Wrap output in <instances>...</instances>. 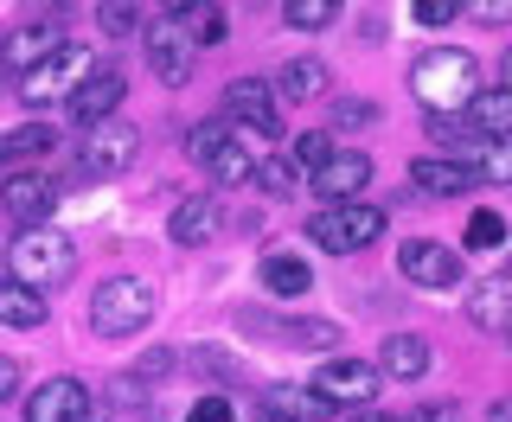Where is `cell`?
Listing matches in <instances>:
<instances>
[{
    "mask_svg": "<svg viewBox=\"0 0 512 422\" xmlns=\"http://www.w3.org/2000/svg\"><path fill=\"white\" fill-rule=\"evenodd\" d=\"M410 90L429 116H461L480 96V58L455 52V45H436V52H423L410 64Z\"/></svg>",
    "mask_w": 512,
    "mask_h": 422,
    "instance_id": "cell-1",
    "label": "cell"
},
{
    "mask_svg": "<svg viewBox=\"0 0 512 422\" xmlns=\"http://www.w3.org/2000/svg\"><path fill=\"white\" fill-rule=\"evenodd\" d=\"M7 269H13V282H20V288H32V295L52 301V288H64L77 275V243L64 237L58 224L20 231V237H13V250H7Z\"/></svg>",
    "mask_w": 512,
    "mask_h": 422,
    "instance_id": "cell-2",
    "label": "cell"
},
{
    "mask_svg": "<svg viewBox=\"0 0 512 422\" xmlns=\"http://www.w3.org/2000/svg\"><path fill=\"white\" fill-rule=\"evenodd\" d=\"M154 307H160V288L148 275H109V282L90 295V327L103 339H128V333H141L154 320Z\"/></svg>",
    "mask_w": 512,
    "mask_h": 422,
    "instance_id": "cell-3",
    "label": "cell"
},
{
    "mask_svg": "<svg viewBox=\"0 0 512 422\" xmlns=\"http://www.w3.org/2000/svg\"><path fill=\"white\" fill-rule=\"evenodd\" d=\"M308 237H314L327 256H359V250H372V243L384 237V211L365 205V199H352V205H320L314 218H308Z\"/></svg>",
    "mask_w": 512,
    "mask_h": 422,
    "instance_id": "cell-4",
    "label": "cell"
},
{
    "mask_svg": "<svg viewBox=\"0 0 512 422\" xmlns=\"http://www.w3.org/2000/svg\"><path fill=\"white\" fill-rule=\"evenodd\" d=\"M90 77H96V58L84 52V45H64L58 58H45L39 71L20 77V103H26V109H45V103H58V96L71 103V96L84 90Z\"/></svg>",
    "mask_w": 512,
    "mask_h": 422,
    "instance_id": "cell-5",
    "label": "cell"
},
{
    "mask_svg": "<svg viewBox=\"0 0 512 422\" xmlns=\"http://www.w3.org/2000/svg\"><path fill=\"white\" fill-rule=\"evenodd\" d=\"M141 160V128L109 116L103 128H90L84 135V154H77V167L90 173V180H116V173H128Z\"/></svg>",
    "mask_w": 512,
    "mask_h": 422,
    "instance_id": "cell-6",
    "label": "cell"
},
{
    "mask_svg": "<svg viewBox=\"0 0 512 422\" xmlns=\"http://www.w3.org/2000/svg\"><path fill=\"white\" fill-rule=\"evenodd\" d=\"M397 269H404L410 288H429V295H448V288H461V250H448V243H429V237H404V243H397Z\"/></svg>",
    "mask_w": 512,
    "mask_h": 422,
    "instance_id": "cell-7",
    "label": "cell"
},
{
    "mask_svg": "<svg viewBox=\"0 0 512 422\" xmlns=\"http://www.w3.org/2000/svg\"><path fill=\"white\" fill-rule=\"evenodd\" d=\"M224 116L244 128V135H256V141L282 135V109H276V96H269L263 77H231V84H224Z\"/></svg>",
    "mask_w": 512,
    "mask_h": 422,
    "instance_id": "cell-8",
    "label": "cell"
},
{
    "mask_svg": "<svg viewBox=\"0 0 512 422\" xmlns=\"http://www.w3.org/2000/svg\"><path fill=\"white\" fill-rule=\"evenodd\" d=\"M308 186H314L327 205H352L365 186H372V154H359V148H333V154L308 173Z\"/></svg>",
    "mask_w": 512,
    "mask_h": 422,
    "instance_id": "cell-9",
    "label": "cell"
},
{
    "mask_svg": "<svg viewBox=\"0 0 512 422\" xmlns=\"http://www.w3.org/2000/svg\"><path fill=\"white\" fill-rule=\"evenodd\" d=\"M148 64H154V84L180 90V84H192V71H199V45H192L186 26L160 20V26L148 32Z\"/></svg>",
    "mask_w": 512,
    "mask_h": 422,
    "instance_id": "cell-10",
    "label": "cell"
},
{
    "mask_svg": "<svg viewBox=\"0 0 512 422\" xmlns=\"http://www.w3.org/2000/svg\"><path fill=\"white\" fill-rule=\"evenodd\" d=\"M52 205H58V186L45 180V173H7V180H0V211H7L20 231H39V224L52 218Z\"/></svg>",
    "mask_w": 512,
    "mask_h": 422,
    "instance_id": "cell-11",
    "label": "cell"
},
{
    "mask_svg": "<svg viewBox=\"0 0 512 422\" xmlns=\"http://www.w3.org/2000/svg\"><path fill=\"white\" fill-rule=\"evenodd\" d=\"M314 391L327 397V403L372 410V397H378V365H365V359H327V365L314 371Z\"/></svg>",
    "mask_w": 512,
    "mask_h": 422,
    "instance_id": "cell-12",
    "label": "cell"
},
{
    "mask_svg": "<svg viewBox=\"0 0 512 422\" xmlns=\"http://www.w3.org/2000/svg\"><path fill=\"white\" fill-rule=\"evenodd\" d=\"M26 422H90V384L84 378H45L26 397Z\"/></svg>",
    "mask_w": 512,
    "mask_h": 422,
    "instance_id": "cell-13",
    "label": "cell"
},
{
    "mask_svg": "<svg viewBox=\"0 0 512 422\" xmlns=\"http://www.w3.org/2000/svg\"><path fill=\"white\" fill-rule=\"evenodd\" d=\"M256 403H263L269 422H320V416L333 410V403L320 397L314 384H263V391H256Z\"/></svg>",
    "mask_w": 512,
    "mask_h": 422,
    "instance_id": "cell-14",
    "label": "cell"
},
{
    "mask_svg": "<svg viewBox=\"0 0 512 422\" xmlns=\"http://www.w3.org/2000/svg\"><path fill=\"white\" fill-rule=\"evenodd\" d=\"M256 160H263V141L244 135V128H224V141L212 148V160H205V173H212L218 186H244L256 173Z\"/></svg>",
    "mask_w": 512,
    "mask_h": 422,
    "instance_id": "cell-15",
    "label": "cell"
},
{
    "mask_svg": "<svg viewBox=\"0 0 512 422\" xmlns=\"http://www.w3.org/2000/svg\"><path fill=\"white\" fill-rule=\"evenodd\" d=\"M468 288V320L480 333H512V275H493V282H461Z\"/></svg>",
    "mask_w": 512,
    "mask_h": 422,
    "instance_id": "cell-16",
    "label": "cell"
},
{
    "mask_svg": "<svg viewBox=\"0 0 512 422\" xmlns=\"http://www.w3.org/2000/svg\"><path fill=\"white\" fill-rule=\"evenodd\" d=\"M250 333H282V346H301V352H327L340 327L333 320H282V314H237Z\"/></svg>",
    "mask_w": 512,
    "mask_h": 422,
    "instance_id": "cell-17",
    "label": "cell"
},
{
    "mask_svg": "<svg viewBox=\"0 0 512 422\" xmlns=\"http://www.w3.org/2000/svg\"><path fill=\"white\" fill-rule=\"evenodd\" d=\"M461 167H468L474 186H512V141H480V135H461Z\"/></svg>",
    "mask_w": 512,
    "mask_h": 422,
    "instance_id": "cell-18",
    "label": "cell"
},
{
    "mask_svg": "<svg viewBox=\"0 0 512 422\" xmlns=\"http://www.w3.org/2000/svg\"><path fill=\"white\" fill-rule=\"evenodd\" d=\"M122 90H128V84H122V71H96L90 84L71 96V116L84 122V135H90V128H103V122L122 109Z\"/></svg>",
    "mask_w": 512,
    "mask_h": 422,
    "instance_id": "cell-19",
    "label": "cell"
},
{
    "mask_svg": "<svg viewBox=\"0 0 512 422\" xmlns=\"http://www.w3.org/2000/svg\"><path fill=\"white\" fill-rule=\"evenodd\" d=\"M218 218H224V211H218V199H212V192H192V199H180V205H173V218H167V237L192 250V243H205V237L218 231Z\"/></svg>",
    "mask_w": 512,
    "mask_h": 422,
    "instance_id": "cell-20",
    "label": "cell"
},
{
    "mask_svg": "<svg viewBox=\"0 0 512 422\" xmlns=\"http://www.w3.org/2000/svg\"><path fill=\"white\" fill-rule=\"evenodd\" d=\"M423 371H429V339H416V333H391V339H384V352H378V378L416 384Z\"/></svg>",
    "mask_w": 512,
    "mask_h": 422,
    "instance_id": "cell-21",
    "label": "cell"
},
{
    "mask_svg": "<svg viewBox=\"0 0 512 422\" xmlns=\"http://www.w3.org/2000/svg\"><path fill=\"white\" fill-rule=\"evenodd\" d=\"M58 52H64L58 26H20V32H7V39H0V58L20 64V71H39V64L58 58Z\"/></svg>",
    "mask_w": 512,
    "mask_h": 422,
    "instance_id": "cell-22",
    "label": "cell"
},
{
    "mask_svg": "<svg viewBox=\"0 0 512 422\" xmlns=\"http://www.w3.org/2000/svg\"><path fill=\"white\" fill-rule=\"evenodd\" d=\"M320 90H327V64L320 58H288L269 96H276V109H282V103H308V96H320Z\"/></svg>",
    "mask_w": 512,
    "mask_h": 422,
    "instance_id": "cell-23",
    "label": "cell"
},
{
    "mask_svg": "<svg viewBox=\"0 0 512 422\" xmlns=\"http://www.w3.org/2000/svg\"><path fill=\"white\" fill-rule=\"evenodd\" d=\"M410 186H423L429 199H461L474 180L461 160H410Z\"/></svg>",
    "mask_w": 512,
    "mask_h": 422,
    "instance_id": "cell-24",
    "label": "cell"
},
{
    "mask_svg": "<svg viewBox=\"0 0 512 422\" xmlns=\"http://www.w3.org/2000/svg\"><path fill=\"white\" fill-rule=\"evenodd\" d=\"M468 122L480 141H512V96L506 90H480L468 103Z\"/></svg>",
    "mask_w": 512,
    "mask_h": 422,
    "instance_id": "cell-25",
    "label": "cell"
},
{
    "mask_svg": "<svg viewBox=\"0 0 512 422\" xmlns=\"http://www.w3.org/2000/svg\"><path fill=\"white\" fill-rule=\"evenodd\" d=\"M263 288H269V295H282V301H295V295H308V288H314V269L301 263V256L276 250V256H263Z\"/></svg>",
    "mask_w": 512,
    "mask_h": 422,
    "instance_id": "cell-26",
    "label": "cell"
},
{
    "mask_svg": "<svg viewBox=\"0 0 512 422\" xmlns=\"http://www.w3.org/2000/svg\"><path fill=\"white\" fill-rule=\"evenodd\" d=\"M45 314H52L45 295H32L20 282H0V327H45Z\"/></svg>",
    "mask_w": 512,
    "mask_h": 422,
    "instance_id": "cell-27",
    "label": "cell"
},
{
    "mask_svg": "<svg viewBox=\"0 0 512 422\" xmlns=\"http://www.w3.org/2000/svg\"><path fill=\"white\" fill-rule=\"evenodd\" d=\"M52 154V128L45 122H20L13 135H0V167H20V160Z\"/></svg>",
    "mask_w": 512,
    "mask_h": 422,
    "instance_id": "cell-28",
    "label": "cell"
},
{
    "mask_svg": "<svg viewBox=\"0 0 512 422\" xmlns=\"http://www.w3.org/2000/svg\"><path fill=\"white\" fill-rule=\"evenodd\" d=\"M173 26H186L192 45H218L224 39V7H173Z\"/></svg>",
    "mask_w": 512,
    "mask_h": 422,
    "instance_id": "cell-29",
    "label": "cell"
},
{
    "mask_svg": "<svg viewBox=\"0 0 512 422\" xmlns=\"http://www.w3.org/2000/svg\"><path fill=\"white\" fill-rule=\"evenodd\" d=\"M282 20L295 26V32H320V26H333V20H340V7H333V0H288V7H282Z\"/></svg>",
    "mask_w": 512,
    "mask_h": 422,
    "instance_id": "cell-30",
    "label": "cell"
},
{
    "mask_svg": "<svg viewBox=\"0 0 512 422\" xmlns=\"http://www.w3.org/2000/svg\"><path fill=\"white\" fill-rule=\"evenodd\" d=\"M250 180L263 186L269 199H288V192H295V160H269V154H263V160H256V173H250Z\"/></svg>",
    "mask_w": 512,
    "mask_h": 422,
    "instance_id": "cell-31",
    "label": "cell"
},
{
    "mask_svg": "<svg viewBox=\"0 0 512 422\" xmlns=\"http://www.w3.org/2000/svg\"><path fill=\"white\" fill-rule=\"evenodd\" d=\"M461 243H468V250H500V243H506V218H500V211H474Z\"/></svg>",
    "mask_w": 512,
    "mask_h": 422,
    "instance_id": "cell-32",
    "label": "cell"
},
{
    "mask_svg": "<svg viewBox=\"0 0 512 422\" xmlns=\"http://www.w3.org/2000/svg\"><path fill=\"white\" fill-rule=\"evenodd\" d=\"M416 26H455L461 20V0H416Z\"/></svg>",
    "mask_w": 512,
    "mask_h": 422,
    "instance_id": "cell-33",
    "label": "cell"
},
{
    "mask_svg": "<svg viewBox=\"0 0 512 422\" xmlns=\"http://www.w3.org/2000/svg\"><path fill=\"white\" fill-rule=\"evenodd\" d=\"M218 141H224V128H218V122H199V128H192V135H186V154H192V160H199V167H205Z\"/></svg>",
    "mask_w": 512,
    "mask_h": 422,
    "instance_id": "cell-34",
    "label": "cell"
},
{
    "mask_svg": "<svg viewBox=\"0 0 512 422\" xmlns=\"http://www.w3.org/2000/svg\"><path fill=\"white\" fill-rule=\"evenodd\" d=\"M327 154H333V141H327V135H295V167H308V173H314Z\"/></svg>",
    "mask_w": 512,
    "mask_h": 422,
    "instance_id": "cell-35",
    "label": "cell"
},
{
    "mask_svg": "<svg viewBox=\"0 0 512 422\" xmlns=\"http://www.w3.org/2000/svg\"><path fill=\"white\" fill-rule=\"evenodd\" d=\"M96 20H103V32H109V39H128V32L141 26V13H135V7H103Z\"/></svg>",
    "mask_w": 512,
    "mask_h": 422,
    "instance_id": "cell-36",
    "label": "cell"
},
{
    "mask_svg": "<svg viewBox=\"0 0 512 422\" xmlns=\"http://www.w3.org/2000/svg\"><path fill=\"white\" fill-rule=\"evenodd\" d=\"M186 422H231V397H199V403H192V410H186Z\"/></svg>",
    "mask_w": 512,
    "mask_h": 422,
    "instance_id": "cell-37",
    "label": "cell"
},
{
    "mask_svg": "<svg viewBox=\"0 0 512 422\" xmlns=\"http://www.w3.org/2000/svg\"><path fill=\"white\" fill-rule=\"evenodd\" d=\"M468 20H480V26H512V0H474Z\"/></svg>",
    "mask_w": 512,
    "mask_h": 422,
    "instance_id": "cell-38",
    "label": "cell"
},
{
    "mask_svg": "<svg viewBox=\"0 0 512 422\" xmlns=\"http://www.w3.org/2000/svg\"><path fill=\"white\" fill-rule=\"evenodd\" d=\"M410 422H461L455 403H423V410H410Z\"/></svg>",
    "mask_w": 512,
    "mask_h": 422,
    "instance_id": "cell-39",
    "label": "cell"
},
{
    "mask_svg": "<svg viewBox=\"0 0 512 422\" xmlns=\"http://www.w3.org/2000/svg\"><path fill=\"white\" fill-rule=\"evenodd\" d=\"M13 397H20V365L0 359V403H13Z\"/></svg>",
    "mask_w": 512,
    "mask_h": 422,
    "instance_id": "cell-40",
    "label": "cell"
},
{
    "mask_svg": "<svg viewBox=\"0 0 512 422\" xmlns=\"http://www.w3.org/2000/svg\"><path fill=\"white\" fill-rule=\"evenodd\" d=\"M352 122H378V109L372 103H340V128H352Z\"/></svg>",
    "mask_w": 512,
    "mask_h": 422,
    "instance_id": "cell-41",
    "label": "cell"
},
{
    "mask_svg": "<svg viewBox=\"0 0 512 422\" xmlns=\"http://www.w3.org/2000/svg\"><path fill=\"white\" fill-rule=\"evenodd\" d=\"M173 365V352H148V359H141L135 371H141V378H160V371H167Z\"/></svg>",
    "mask_w": 512,
    "mask_h": 422,
    "instance_id": "cell-42",
    "label": "cell"
},
{
    "mask_svg": "<svg viewBox=\"0 0 512 422\" xmlns=\"http://www.w3.org/2000/svg\"><path fill=\"white\" fill-rule=\"evenodd\" d=\"M487 422H512V397H500V403H493V410H487Z\"/></svg>",
    "mask_w": 512,
    "mask_h": 422,
    "instance_id": "cell-43",
    "label": "cell"
},
{
    "mask_svg": "<svg viewBox=\"0 0 512 422\" xmlns=\"http://www.w3.org/2000/svg\"><path fill=\"white\" fill-rule=\"evenodd\" d=\"M500 77H506V84H500V90H506V96H512V52H506V58H500Z\"/></svg>",
    "mask_w": 512,
    "mask_h": 422,
    "instance_id": "cell-44",
    "label": "cell"
},
{
    "mask_svg": "<svg viewBox=\"0 0 512 422\" xmlns=\"http://www.w3.org/2000/svg\"><path fill=\"white\" fill-rule=\"evenodd\" d=\"M352 422H397V416H378V410H359V416H352Z\"/></svg>",
    "mask_w": 512,
    "mask_h": 422,
    "instance_id": "cell-45",
    "label": "cell"
}]
</instances>
